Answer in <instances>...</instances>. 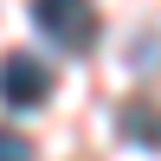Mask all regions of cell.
I'll list each match as a JSON object with an SVG mask.
<instances>
[{"label": "cell", "mask_w": 161, "mask_h": 161, "mask_svg": "<svg viewBox=\"0 0 161 161\" xmlns=\"http://www.w3.org/2000/svg\"><path fill=\"white\" fill-rule=\"evenodd\" d=\"M45 90H52V71L32 58V52H7V58H0V103H13V110H32Z\"/></svg>", "instance_id": "cell-2"}, {"label": "cell", "mask_w": 161, "mask_h": 161, "mask_svg": "<svg viewBox=\"0 0 161 161\" xmlns=\"http://www.w3.org/2000/svg\"><path fill=\"white\" fill-rule=\"evenodd\" d=\"M32 26L52 45H71V52H84L90 39H97V13L77 7V0H45V7H32Z\"/></svg>", "instance_id": "cell-1"}, {"label": "cell", "mask_w": 161, "mask_h": 161, "mask_svg": "<svg viewBox=\"0 0 161 161\" xmlns=\"http://www.w3.org/2000/svg\"><path fill=\"white\" fill-rule=\"evenodd\" d=\"M123 136L142 148H161V110L155 103H123Z\"/></svg>", "instance_id": "cell-3"}, {"label": "cell", "mask_w": 161, "mask_h": 161, "mask_svg": "<svg viewBox=\"0 0 161 161\" xmlns=\"http://www.w3.org/2000/svg\"><path fill=\"white\" fill-rule=\"evenodd\" d=\"M0 161H32V142L19 129H0Z\"/></svg>", "instance_id": "cell-4"}]
</instances>
